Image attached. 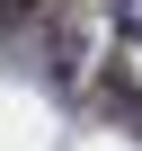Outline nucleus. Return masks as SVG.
<instances>
[{
	"label": "nucleus",
	"instance_id": "f257e3e1",
	"mask_svg": "<svg viewBox=\"0 0 142 151\" xmlns=\"http://www.w3.org/2000/svg\"><path fill=\"white\" fill-rule=\"evenodd\" d=\"M36 9H44V0H0V36H18V27L36 18Z\"/></svg>",
	"mask_w": 142,
	"mask_h": 151
}]
</instances>
